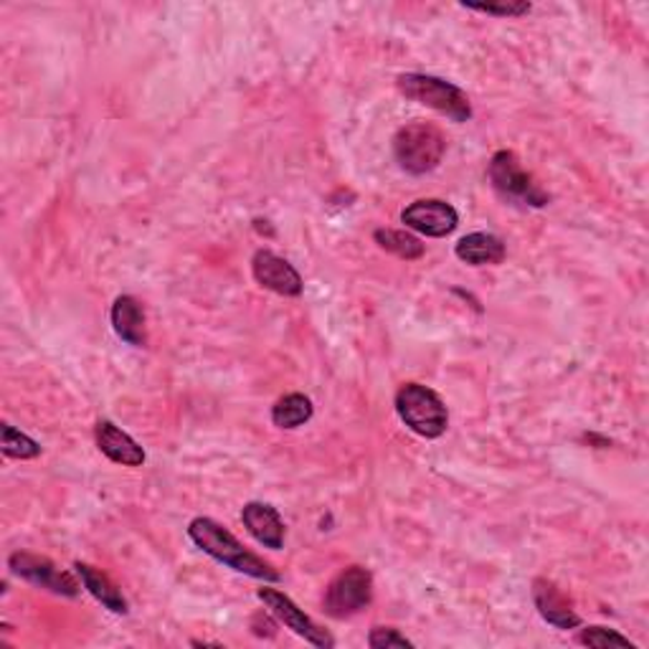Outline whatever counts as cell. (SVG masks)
<instances>
[{"label": "cell", "mask_w": 649, "mask_h": 649, "mask_svg": "<svg viewBox=\"0 0 649 649\" xmlns=\"http://www.w3.org/2000/svg\"><path fill=\"white\" fill-rule=\"evenodd\" d=\"M446 150L444 134L429 122H409L396 132L393 155L411 175H426L442 163Z\"/></svg>", "instance_id": "cell-2"}, {"label": "cell", "mask_w": 649, "mask_h": 649, "mask_svg": "<svg viewBox=\"0 0 649 649\" xmlns=\"http://www.w3.org/2000/svg\"><path fill=\"white\" fill-rule=\"evenodd\" d=\"M3 454L13 459H33L41 454V446L31 436L21 434L11 424H3Z\"/></svg>", "instance_id": "cell-19"}, {"label": "cell", "mask_w": 649, "mask_h": 649, "mask_svg": "<svg viewBox=\"0 0 649 649\" xmlns=\"http://www.w3.org/2000/svg\"><path fill=\"white\" fill-rule=\"evenodd\" d=\"M368 645L374 649H389V647H414L411 639H407L403 635H399V629H391V627H374L368 637Z\"/></svg>", "instance_id": "cell-22"}, {"label": "cell", "mask_w": 649, "mask_h": 649, "mask_svg": "<svg viewBox=\"0 0 649 649\" xmlns=\"http://www.w3.org/2000/svg\"><path fill=\"white\" fill-rule=\"evenodd\" d=\"M490 181L497 196L510 201V204L543 208L551 201V196L533 181V175L522 171L518 155L510 153V150H500V153L493 155Z\"/></svg>", "instance_id": "cell-5"}, {"label": "cell", "mask_w": 649, "mask_h": 649, "mask_svg": "<svg viewBox=\"0 0 649 649\" xmlns=\"http://www.w3.org/2000/svg\"><path fill=\"white\" fill-rule=\"evenodd\" d=\"M401 221L424 236H432V239H442V236H450L459 226V214L454 206L446 204L440 198H424L414 201V204L401 210Z\"/></svg>", "instance_id": "cell-9"}, {"label": "cell", "mask_w": 649, "mask_h": 649, "mask_svg": "<svg viewBox=\"0 0 649 649\" xmlns=\"http://www.w3.org/2000/svg\"><path fill=\"white\" fill-rule=\"evenodd\" d=\"M533 602L541 612V617L553 624L555 629H576L581 624V617L573 609L571 598L561 592L553 581L536 578L533 581Z\"/></svg>", "instance_id": "cell-11"}, {"label": "cell", "mask_w": 649, "mask_h": 649, "mask_svg": "<svg viewBox=\"0 0 649 649\" xmlns=\"http://www.w3.org/2000/svg\"><path fill=\"white\" fill-rule=\"evenodd\" d=\"M374 239L378 241V247L391 251L399 259H419L424 255V244H421L417 236H411L407 231H393V229H378L374 234Z\"/></svg>", "instance_id": "cell-18"}, {"label": "cell", "mask_w": 649, "mask_h": 649, "mask_svg": "<svg viewBox=\"0 0 649 649\" xmlns=\"http://www.w3.org/2000/svg\"><path fill=\"white\" fill-rule=\"evenodd\" d=\"M97 446L99 452L109 457L117 465H125V467H140L145 465V452H142V446L122 432V429H117L112 421H99L97 424Z\"/></svg>", "instance_id": "cell-13"}, {"label": "cell", "mask_w": 649, "mask_h": 649, "mask_svg": "<svg viewBox=\"0 0 649 649\" xmlns=\"http://www.w3.org/2000/svg\"><path fill=\"white\" fill-rule=\"evenodd\" d=\"M462 8H469V11L487 13V15H505V19L530 13V3H526V0H502V3H462Z\"/></svg>", "instance_id": "cell-21"}, {"label": "cell", "mask_w": 649, "mask_h": 649, "mask_svg": "<svg viewBox=\"0 0 649 649\" xmlns=\"http://www.w3.org/2000/svg\"><path fill=\"white\" fill-rule=\"evenodd\" d=\"M578 639H581V645L598 647V649H604V647H629V649H635V645H631L627 637H621L617 629H606V627H588V629L581 631Z\"/></svg>", "instance_id": "cell-20"}, {"label": "cell", "mask_w": 649, "mask_h": 649, "mask_svg": "<svg viewBox=\"0 0 649 649\" xmlns=\"http://www.w3.org/2000/svg\"><path fill=\"white\" fill-rule=\"evenodd\" d=\"M8 563H11V571L15 573V576L26 578L33 586L48 588V592H54L58 596H69V598L79 596V584L74 581L72 573L56 569L48 559L19 551L11 555V561Z\"/></svg>", "instance_id": "cell-7"}, {"label": "cell", "mask_w": 649, "mask_h": 649, "mask_svg": "<svg viewBox=\"0 0 649 649\" xmlns=\"http://www.w3.org/2000/svg\"><path fill=\"white\" fill-rule=\"evenodd\" d=\"M374 598V576L364 566H350L327 586L325 612L333 619H348L353 614L364 612Z\"/></svg>", "instance_id": "cell-6"}, {"label": "cell", "mask_w": 649, "mask_h": 649, "mask_svg": "<svg viewBox=\"0 0 649 649\" xmlns=\"http://www.w3.org/2000/svg\"><path fill=\"white\" fill-rule=\"evenodd\" d=\"M251 272H255V280L272 290L282 298H300L302 294V277L298 269H294L290 261L277 257L274 251L261 249L251 259Z\"/></svg>", "instance_id": "cell-10"}, {"label": "cell", "mask_w": 649, "mask_h": 649, "mask_svg": "<svg viewBox=\"0 0 649 649\" xmlns=\"http://www.w3.org/2000/svg\"><path fill=\"white\" fill-rule=\"evenodd\" d=\"M312 419V401L302 393H286L272 409V421L280 429H298Z\"/></svg>", "instance_id": "cell-17"}, {"label": "cell", "mask_w": 649, "mask_h": 649, "mask_svg": "<svg viewBox=\"0 0 649 649\" xmlns=\"http://www.w3.org/2000/svg\"><path fill=\"white\" fill-rule=\"evenodd\" d=\"M112 327L125 343L142 348L148 343V327H145V310L130 294L115 300L112 305Z\"/></svg>", "instance_id": "cell-14"}, {"label": "cell", "mask_w": 649, "mask_h": 649, "mask_svg": "<svg viewBox=\"0 0 649 649\" xmlns=\"http://www.w3.org/2000/svg\"><path fill=\"white\" fill-rule=\"evenodd\" d=\"M396 414L401 417L411 432L424 436V440H436L446 432L450 414H446L444 401L440 393L421 383H407L396 393Z\"/></svg>", "instance_id": "cell-3"}, {"label": "cell", "mask_w": 649, "mask_h": 649, "mask_svg": "<svg viewBox=\"0 0 649 649\" xmlns=\"http://www.w3.org/2000/svg\"><path fill=\"white\" fill-rule=\"evenodd\" d=\"M188 536L191 541L196 543L201 551L208 553L210 559H216L224 566H229L239 573H247L251 578H261V581H280V573H277L267 561H261L259 555H255L249 548H244L236 538L226 530L224 526H218L216 520L210 518H196L188 526Z\"/></svg>", "instance_id": "cell-1"}, {"label": "cell", "mask_w": 649, "mask_h": 649, "mask_svg": "<svg viewBox=\"0 0 649 649\" xmlns=\"http://www.w3.org/2000/svg\"><path fill=\"white\" fill-rule=\"evenodd\" d=\"M241 522L247 530L255 536L264 548H272V551H280L284 545V522L272 505L264 502H249L244 505L241 510Z\"/></svg>", "instance_id": "cell-12"}, {"label": "cell", "mask_w": 649, "mask_h": 649, "mask_svg": "<svg viewBox=\"0 0 649 649\" xmlns=\"http://www.w3.org/2000/svg\"><path fill=\"white\" fill-rule=\"evenodd\" d=\"M74 569H77L84 588H87L99 604H105L107 609L115 614H128V598L122 596V592L112 584V578H109L107 573L89 566V563H77Z\"/></svg>", "instance_id": "cell-16"}, {"label": "cell", "mask_w": 649, "mask_h": 649, "mask_svg": "<svg viewBox=\"0 0 649 649\" xmlns=\"http://www.w3.org/2000/svg\"><path fill=\"white\" fill-rule=\"evenodd\" d=\"M454 255L472 267L500 264V261L505 259V241L497 239L495 234L477 231V234L462 236L457 247H454Z\"/></svg>", "instance_id": "cell-15"}, {"label": "cell", "mask_w": 649, "mask_h": 649, "mask_svg": "<svg viewBox=\"0 0 649 649\" xmlns=\"http://www.w3.org/2000/svg\"><path fill=\"white\" fill-rule=\"evenodd\" d=\"M401 95L414 99L419 105H426L436 112L450 117L454 122H467L472 117L469 97L452 82H444L440 77H429V74H401L399 77Z\"/></svg>", "instance_id": "cell-4"}, {"label": "cell", "mask_w": 649, "mask_h": 649, "mask_svg": "<svg viewBox=\"0 0 649 649\" xmlns=\"http://www.w3.org/2000/svg\"><path fill=\"white\" fill-rule=\"evenodd\" d=\"M259 598L264 602V606L269 612L274 614L277 619H280L286 629H292L294 635L305 639V642L315 645V647H323V649H331L335 645V639L327 635L325 629H320L315 621H312L305 612L300 609L298 604L292 602L290 596H284L282 592H277V588H261Z\"/></svg>", "instance_id": "cell-8"}]
</instances>
